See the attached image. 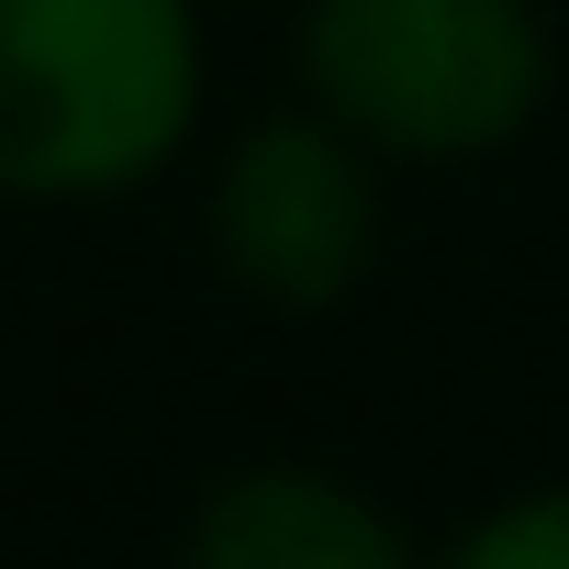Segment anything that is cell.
<instances>
[{
    "mask_svg": "<svg viewBox=\"0 0 569 569\" xmlns=\"http://www.w3.org/2000/svg\"><path fill=\"white\" fill-rule=\"evenodd\" d=\"M212 257L268 313H325L380 257V146H358L336 112H279L234 134L212 179Z\"/></svg>",
    "mask_w": 569,
    "mask_h": 569,
    "instance_id": "obj_3",
    "label": "cell"
},
{
    "mask_svg": "<svg viewBox=\"0 0 569 569\" xmlns=\"http://www.w3.org/2000/svg\"><path fill=\"white\" fill-rule=\"evenodd\" d=\"M201 112L190 0H0V190L101 201L157 179Z\"/></svg>",
    "mask_w": 569,
    "mask_h": 569,
    "instance_id": "obj_1",
    "label": "cell"
},
{
    "mask_svg": "<svg viewBox=\"0 0 569 569\" xmlns=\"http://www.w3.org/2000/svg\"><path fill=\"white\" fill-rule=\"evenodd\" d=\"M458 558H469V569H569V480H558V491H525V502H502V513H480V525L458 536Z\"/></svg>",
    "mask_w": 569,
    "mask_h": 569,
    "instance_id": "obj_5",
    "label": "cell"
},
{
    "mask_svg": "<svg viewBox=\"0 0 569 569\" xmlns=\"http://www.w3.org/2000/svg\"><path fill=\"white\" fill-rule=\"evenodd\" d=\"M190 558L212 569H402V525L336 469H234L190 513Z\"/></svg>",
    "mask_w": 569,
    "mask_h": 569,
    "instance_id": "obj_4",
    "label": "cell"
},
{
    "mask_svg": "<svg viewBox=\"0 0 569 569\" xmlns=\"http://www.w3.org/2000/svg\"><path fill=\"white\" fill-rule=\"evenodd\" d=\"M302 90L380 157H502L558 90V34L536 0H313Z\"/></svg>",
    "mask_w": 569,
    "mask_h": 569,
    "instance_id": "obj_2",
    "label": "cell"
}]
</instances>
